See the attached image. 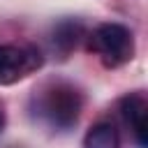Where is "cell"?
<instances>
[{"instance_id":"cell-7","label":"cell","mask_w":148,"mask_h":148,"mask_svg":"<svg viewBox=\"0 0 148 148\" xmlns=\"http://www.w3.org/2000/svg\"><path fill=\"white\" fill-rule=\"evenodd\" d=\"M2 125H5V116H2V111H0V130H2Z\"/></svg>"},{"instance_id":"cell-1","label":"cell","mask_w":148,"mask_h":148,"mask_svg":"<svg viewBox=\"0 0 148 148\" xmlns=\"http://www.w3.org/2000/svg\"><path fill=\"white\" fill-rule=\"evenodd\" d=\"M35 104H37V116L49 123L53 130H69L76 125L79 113H81V92L65 83V81H53L46 83L37 95H35Z\"/></svg>"},{"instance_id":"cell-2","label":"cell","mask_w":148,"mask_h":148,"mask_svg":"<svg viewBox=\"0 0 148 148\" xmlns=\"http://www.w3.org/2000/svg\"><path fill=\"white\" fill-rule=\"evenodd\" d=\"M90 49L106 67H120L134 56V37L130 28L120 23H102L90 35Z\"/></svg>"},{"instance_id":"cell-4","label":"cell","mask_w":148,"mask_h":148,"mask_svg":"<svg viewBox=\"0 0 148 148\" xmlns=\"http://www.w3.org/2000/svg\"><path fill=\"white\" fill-rule=\"evenodd\" d=\"M120 111H123V118L125 123L132 127L134 136H136V143L139 148H146L148 146V104L141 95H127L120 99Z\"/></svg>"},{"instance_id":"cell-5","label":"cell","mask_w":148,"mask_h":148,"mask_svg":"<svg viewBox=\"0 0 148 148\" xmlns=\"http://www.w3.org/2000/svg\"><path fill=\"white\" fill-rule=\"evenodd\" d=\"M83 148H120L118 130L111 123H95L83 136Z\"/></svg>"},{"instance_id":"cell-6","label":"cell","mask_w":148,"mask_h":148,"mask_svg":"<svg viewBox=\"0 0 148 148\" xmlns=\"http://www.w3.org/2000/svg\"><path fill=\"white\" fill-rule=\"evenodd\" d=\"M81 35H83L81 23H76V21H65V23H60V25L56 28L53 42H56L62 51H69V49H74V46L79 44V37H81Z\"/></svg>"},{"instance_id":"cell-3","label":"cell","mask_w":148,"mask_h":148,"mask_svg":"<svg viewBox=\"0 0 148 148\" xmlns=\"http://www.w3.org/2000/svg\"><path fill=\"white\" fill-rule=\"evenodd\" d=\"M42 67V53L32 46L0 44V86H12Z\"/></svg>"}]
</instances>
